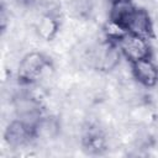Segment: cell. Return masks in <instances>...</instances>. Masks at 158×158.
<instances>
[{
  "label": "cell",
  "instance_id": "cell-1",
  "mask_svg": "<svg viewBox=\"0 0 158 158\" xmlns=\"http://www.w3.org/2000/svg\"><path fill=\"white\" fill-rule=\"evenodd\" d=\"M120 49L117 48L115 42L107 41L101 42L91 48H89L85 53V62L101 72H110L115 69L120 63Z\"/></svg>",
  "mask_w": 158,
  "mask_h": 158
},
{
  "label": "cell",
  "instance_id": "cell-3",
  "mask_svg": "<svg viewBox=\"0 0 158 158\" xmlns=\"http://www.w3.org/2000/svg\"><path fill=\"white\" fill-rule=\"evenodd\" d=\"M116 46L121 54H123V57L130 63L144 58H151V46L148 43V38L142 36L126 32L118 38Z\"/></svg>",
  "mask_w": 158,
  "mask_h": 158
},
{
  "label": "cell",
  "instance_id": "cell-7",
  "mask_svg": "<svg viewBox=\"0 0 158 158\" xmlns=\"http://www.w3.org/2000/svg\"><path fill=\"white\" fill-rule=\"evenodd\" d=\"M127 32L149 38L153 36V22L148 11L143 7H136L127 25Z\"/></svg>",
  "mask_w": 158,
  "mask_h": 158
},
{
  "label": "cell",
  "instance_id": "cell-2",
  "mask_svg": "<svg viewBox=\"0 0 158 158\" xmlns=\"http://www.w3.org/2000/svg\"><path fill=\"white\" fill-rule=\"evenodd\" d=\"M49 67V59L40 52H31L22 57L19 63L17 77L23 84H32L38 81Z\"/></svg>",
  "mask_w": 158,
  "mask_h": 158
},
{
  "label": "cell",
  "instance_id": "cell-9",
  "mask_svg": "<svg viewBox=\"0 0 158 158\" xmlns=\"http://www.w3.org/2000/svg\"><path fill=\"white\" fill-rule=\"evenodd\" d=\"M59 133V121L53 116H42L33 127L35 138L51 139Z\"/></svg>",
  "mask_w": 158,
  "mask_h": 158
},
{
  "label": "cell",
  "instance_id": "cell-11",
  "mask_svg": "<svg viewBox=\"0 0 158 158\" xmlns=\"http://www.w3.org/2000/svg\"><path fill=\"white\" fill-rule=\"evenodd\" d=\"M111 4H114V2H120V1H126V0H109Z\"/></svg>",
  "mask_w": 158,
  "mask_h": 158
},
{
  "label": "cell",
  "instance_id": "cell-8",
  "mask_svg": "<svg viewBox=\"0 0 158 158\" xmlns=\"http://www.w3.org/2000/svg\"><path fill=\"white\" fill-rule=\"evenodd\" d=\"M135 9H136V6L131 2V0L114 2V4H111L109 20L111 22L116 23L117 26H120L121 28H123L125 31H127V25L131 20V16H132Z\"/></svg>",
  "mask_w": 158,
  "mask_h": 158
},
{
  "label": "cell",
  "instance_id": "cell-6",
  "mask_svg": "<svg viewBox=\"0 0 158 158\" xmlns=\"http://www.w3.org/2000/svg\"><path fill=\"white\" fill-rule=\"evenodd\" d=\"M4 137L7 144L14 148L22 147L26 143H28L32 138H35L33 130L20 120H14L9 123V126L5 130Z\"/></svg>",
  "mask_w": 158,
  "mask_h": 158
},
{
  "label": "cell",
  "instance_id": "cell-5",
  "mask_svg": "<svg viewBox=\"0 0 158 158\" xmlns=\"http://www.w3.org/2000/svg\"><path fill=\"white\" fill-rule=\"evenodd\" d=\"M132 77L138 84L146 88H152L158 83V67L151 58L139 59L131 63Z\"/></svg>",
  "mask_w": 158,
  "mask_h": 158
},
{
  "label": "cell",
  "instance_id": "cell-4",
  "mask_svg": "<svg viewBox=\"0 0 158 158\" xmlns=\"http://www.w3.org/2000/svg\"><path fill=\"white\" fill-rule=\"evenodd\" d=\"M14 110L17 120L25 122L32 130L42 117L40 101L27 94H20L14 99Z\"/></svg>",
  "mask_w": 158,
  "mask_h": 158
},
{
  "label": "cell",
  "instance_id": "cell-10",
  "mask_svg": "<svg viewBox=\"0 0 158 158\" xmlns=\"http://www.w3.org/2000/svg\"><path fill=\"white\" fill-rule=\"evenodd\" d=\"M37 30L41 37L46 40H51L58 30V22L56 17H53L51 14H46L41 17V20L37 23Z\"/></svg>",
  "mask_w": 158,
  "mask_h": 158
}]
</instances>
